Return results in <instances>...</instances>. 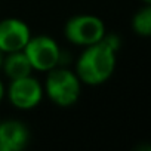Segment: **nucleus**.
I'll return each instance as SVG.
<instances>
[{
	"instance_id": "f257e3e1",
	"label": "nucleus",
	"mask_w": 151,
	"mask_h": 151,
	"mask_svg": "<svg viewBox=\"0 0 151 151\" xmlns=\"http://www.w3.org/2000/svg\"><path fill=\"white\" fill-rule=\"evenodd\" d=\"M117 52L107 46L102 40L83 47V52L76 61V74L82 85L99 86L111 79L114 74Z\"/></svg>"
},
{
	"instance_id": "f03ea898",
	"label": "nucleus",
	"mask_w": 151,
	"mask_h": 151,
	"mask_svg": "<svg viewBox=\"0 0 151 151\" xmlns=\"http://www.w3.org/2000/svg\"><path fill=\"white\" fill-rule=\"evenodd\" d=\"M43 92L47 99L61 108H68L77 104L82 95V82L76 71L64 65H58L47 71L43 85Z\"/></svg>"
},
{
	"instance_id": "7ed1b4c3",
	"label": "nucleus",
	"mask_w": 151,
	"mask_h": 151,
	"mask_svg": "<svg viewBox=\"0 0 151 151\" xmlns=\"http://www.w3.org/2000/svg\"><path fill=\"white\" fill-rule=\"evenodd\" d=\"M107 33L104 21L91 14H80L71 17L64 25L65 39L79 47H86L95 45L104 39Z\"/></svg>"
},
{
	"instance_id": "20e7f679",
	"label": "nucleus",
	"mask_w": 151,
	"mask_h": 151,
	"mask_svg": "<svg viewBox=\"0 0 151 151\" xmlns=\"http://www.w3.org/2000/svg\"><path fill=\"white\" fill-rule=\"evenodd\" d=\"M25 56L28 58L33 71L47 73L52 68L62 64V49L58 42L46 34L31 36L22 49Z\"/></svg>"
},
{
	"instance_id": "39448f33",
	"label": "nucleus",
	"mask_w": 151,
	"mask_h": 151,
	"mask_svg": "<svg viewBox=\"0 0 151 151\" xmlns=\"http://www.w3.org/2000/svg\"><path fill=\"white\" fill-rule=\"evenodd\" d=\"M6 96L14 108L21 111H30L36 108L45 96L43 83L36 79L33 74L11 80L9 86L6 88Z\"/></svg>"
},
{
	"instance_id": "423d86ee",
	"label": "nucleus",
	"mask_w": 151,
	"mask_h": 151,
	"mask_svg": "<svg viewBox=\"0 0 151 151\" xmlns=\"http://www.w3.org/2000/svg\"><path fill=\"white\" fill-rule=\"evenodd\" d=\"M28 24L19 18L0 19V50L3 53L22 50L31 37Z\"/></svg>"
},
{
	"instance_id": "0eeeda50",
	"label": "nucleus",
	"mask_w": 151,
	"mask_h": 151,
	"mask_svg": "<svg viewBox=\"0 0 151 151\" xmlns=\"http://www.w3.org/2000/svg\"><path fill=\"white\" fill-rule=\"evenodd\" d=\"M30 144V130L21 120L0 122V151H21Z\"/></svg>"
},
{
	"instance_id": "6e6552de",
	"label": "nucleus",
	"mask_w": 151,
	"mask_h": 151,
	"mask_svg": "<svg viewBox=\"0 0 151 151\" xmlns=\"http://www.w3.org/2000/svg\"><path fill=\"white\" fill-rule=\"evenodd\" d=\"M0 70H3L5 76L9 80L21 79V77H25V76L33 74V67H31L28 58L25 56V53L22 50L5 53L3 62H2V68Z\"/></svg>"
},
{
	"instance_id": "1a4fd4ad",
	"label": "nucleus",
	"mask_w": 151,
	"mask_h": 151,
	"mask_svg": "<svg viewBox=\"0 0 151 151\" xmlns=\"http://www.w3.org/2000/svg\"><path fill=\"white\" fill-rule=\"evenodd\" d=\"M132 30L139 37H150L151 36V6L144 5L138 9L132 18Z\"/></svg>"
},
{
	"instance_id": "9d476101",
	"label": "nucleus",
	"mask_w": 151,
	"mask_h": 151,
	"mask_svg": "<svg viewBox=\"0 0 151 151\" xmlns=\"http://www.w3.org/2000/svg\"><path fill=\"white\" fill-rule=\"evenodd\" d=\"M102 42H104L107 46H110L113 50H116V52H119V49H120V46H122V40H120V37H119L117 34H108V33H105Z\"/></svg>"
},
{
	"instance_id": "9b49d317",
	"label": "nucleus",
	"mask_w": 151,
	"mask_h": 151,
	"mask_svg": "<svg viewBox=\"0 0 151 151\" xmlns=\"http://www.w3.org/2000/svg\"><path fill=\"white\" fill-rule=\"evenodd\" d=\"M6 96V88H5V85H3V82H2V79H0V102L3 101V98Z\"/></svg>"
},
{
	"instance_id": "f8f14e48",
	"label": "nucleus",
	"mask_w": 151,
	"mask_h": 151,
	"mask_svg": "<svg viewBox=\"0 0 151 151\" xmlns=\"http://www.w3.org/2000/svg\"><path fill=\"white\" fill-rule=\"evenodd\" d=\"M3 56H5V53L0 50V68H2V62H3Z\"/></svg>"
},
{
	"instance_id": "ddd939ff",
	"label": "nucleus",
	"mask_w": 151,
	"mask_h": 151,
	"mask_svg": "<svg viewBox=\"0 0 151 151\" xmlns=\"http://www.w3.org/2000/svg\"><path fill=\"white\" fill-rule=\"evenodd\" d=\"M141 2H142L144 5H150V3H151V0H141Z\"/></svg>"
},
{
	"instance_id": "4468645a",
	"label": "nucleus",
	"mask_w": 151,
	"mask_h": 151,
	"mask_svg": "<svg viewBox=\"0 0 151 151\" xmlns=\"http://www.w3.org/2000/svg\"><path fill=\"white\" fill-rule=\"evenodd\" d=\"M0 122H2V120H0Z\"/></svg>"
}]
</instances>
